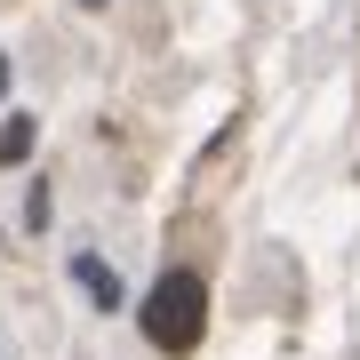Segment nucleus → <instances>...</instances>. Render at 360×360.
<instances>
[{
	"label": "nucleus",
	"mask_w": 360,
	"mask_h": 360,
	"mask_svg": "<svg viewBox=\"0 0 360 360\" xmlns=\"http://www.w3.org/2000/svg\"><path fill=\"white\" fill-rule=\"evenodd\" d=\"M144 336H153L160 352H193L208 336V281L200 272H160V281L144 288Z\"/></svg>",
	"instance_id": "f257e3e1"
},
{
	"label": "nucleus",
	"mask_w": 360,
	"mask_h": 360,
	"mask_svg": "<svg viewBox=\"0 0 360 360\" xmlns=\"http://www.w3.org/2000/svg\"><path fill=\"white\" fill-rule=\"evenodd\" d=\"M72 281L89 288V304H96V312H112V304H120V281H112V264H104V257H80V264H72Z\"/></svg>",
	"instance_id": "f03ea898"
},
{
	"label": "nucleus",
	"mask_w": 360,
	"mask_h": 360,
	"mask_svg": "<svg viewBox=\"0 0 360 360\" xmlns=\"http://www.w3.org/2000/svg\"><path fill=\"white\" fill-rule=\"evenodd\" d=\"M25 153H32V120H25V112H16V120H8V129H0V160H8V168H16V160H25Z\"/></svg>",
	"instance_id": "7ed1b4c3"
}]
</instances>
